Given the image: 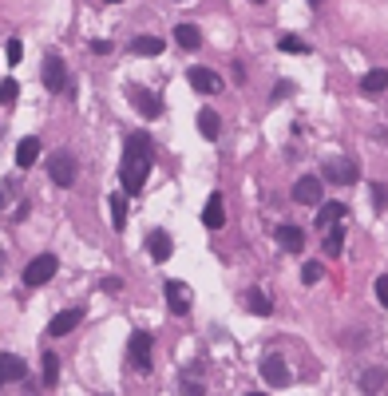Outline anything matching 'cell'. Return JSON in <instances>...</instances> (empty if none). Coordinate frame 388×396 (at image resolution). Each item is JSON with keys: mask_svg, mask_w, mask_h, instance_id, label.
I'll list each match as a JSON object with an SVG mask.
<instances>
[{"mask_svg": "<svg viewBox=\"0 0 388 396\" xmlns=\"http://www.w3.org/2000/svg\"><path fill=\"white\" fill-rule=\"evenodd\" d=\"M151 162H155V151H151V139L139 131V135L127 139V151H123V162H119V183H123V195H139L151 174Z\"/></svg>", "mask_w": 388, "mask_h": 396, "instance_id": "obj_1", "label": "cell"}, {"mask_svg": "<svg viewBox=\"0 0 388 396\" xmlns=\"http://www.w3.org/2000/svg\"><path fill=\"white\" fill-rule=\"evenodd\" d=\"M48 178L60 190H68V186L75 183V159H72V151H52L48 155Z\"/></svg>", "mask_w": 388, "mask_h": 396, "instance_id": "obj_2", "label": "cell"}, {"mask_svg": "<svg viewBox=\"0 0 388 396\" xmlns=\"http://www.w3.org/2000/svg\"><path fill=\"white\" fill-rule=\"evenodd\" d=\"M56 270H60V261H56V254H40V258H32L24 266V285H44L56 277Z\"/></svg>", "mask_w": 388, "mask_h": 396, "instance_id": "obj_3", "label": "cell"}, {"mask_svg": "<svg viewBox=\"0 0 388 396\" xmlns=\"http://www.w3.org/2000/svg\"><path fill=\"white\" fill-rule=\"evenodd\" d=\"M325 183L352 186V183H357V162L345 159V155H333V159H325Z\"/></svg>", "mask_w": 388, "mask_h": 396, "instance_id": "obj_4", "label": "cell"}, {"mask_svg": "<svg viewBox=\"0 0 388 396\" xmlns=\"http://www.w3.org/2000/svg\"><path fill=\"white\" fill-rule=\"evenodd\" d=\"M44 87H48V91H68V63H64V56H56V52L44 56Z\"/></svg>", "mask_w": 388, "mask_h": 396, "instance_id": "obj_5", "label": "cell"}, {"mask_svg": "<svg viewBox=\"0 0 388 396\" xmlns=\"http://www.w3.org/2000/svg\"><path fill=\"white\" fill-rule=\"evenodd\" d=\"M167 310L174 313V317H186L191 313V305H194V294H191V285L186 282H167Z\"/></svg>", "mask_w": 388, "mask_h": 396, "instance_id": "obj_6", "label": "cell"}, {"mask_svg": "<svg viewBox=\"0 0 388 396\" xmlns=\"http://www.w3.org/2000/svg\"><path fill=\"white\" fill-rule=\"evenodd\" d=\"M325 195V183L317 178V174H301L297 183H293V202H301V206H317Z\"/></svg>", "mask_w": 388, "mask_h": 396, "instance_id": "obj_7", "label": "cell"}, {"mask_svg": "<svg viewBox=\"0 0 388 396\" xmlns=\"http://www.w3.org/2000/svg\"><path fill=\"white\" fill-rule=\"evenodd\" d=\"M127 99H131V103L147 115V119H158V115H163V99H158L155 91H151V87L131 84V87H127Z\"/></svg>", "mask_w": 388, "mask_h": 396, "instance_id": "obj_8", "label": "cell"}, {"mask_svg": "<svg viewBox=\"0 0 388 396\" xmlns=\"http://www.w3.org/2000/svg\"><path fill=\"white\" fill-rule=\"evenodd\" d=\"M186 79H191V87H194V91H202V96H218L222 87H226V84H222V75L210 72V68H191Z\"/></svg>", "mask_w": 388, "mask_h": 396, "instance_id": "obj_9", "label": "cell"}, {"mask_svg": "<svg viewBox=\"0 0 388 396\" xmlns=\"http://www.w3.org/2000/svg\"><path fill=\"white\" fill-rule=\"evenodd\" d=\"M131 360H135V369L143 372H151V333H143V329H139V333H131Z\"/></svg>", "mask_w": 388, "mask_h": 396, "instance_id": "obj_10", "label": "cell"}, {"mask_svg": "<svg viewBox=\"0 0 388 396\" xmlns=\"http://www.w3.org/2000/svg\"><path fill=\"white\" fill-rule=\"evenodd\" d=\"M262 376H266L274 388H281V384H290V365H285V357H278V353H269L266 360H262Z\"/></svg>", "mask_w": 388, "mask_h": 396, "instance_id": "obj_11", "label": "cell"}, {"mask_svg": "<svg viewBox=\"0 0 388 396\" xmlns=\"http://www.w3.org/2000/svg\"><path fill=\"white\" fill-rule=\"evenodd\" d=\"M274 238H278V246L281 250H290V254H301L305 250V230L301 226H278V230H274Z\"/></svg>", "mask_w": 388, "mask_h": 396, "instance_id": "obj_12", "label": "cell"}, {"mask_svg": "<svg viewBox=\"0 0 388 396\" xmlns=\"http://www.w3.org/2000/svg\"><path fill=\"white\" fill-rule=\"evenodd\" d=\"M147 254L155 261H167L170 254H174V242H170L167 230H151V234H147Z\"/></svg>", "mask_w": 388, "mask_h": 396, "instance_id": "obj_13", "label": "cell"}, {"mask_svg": "<svg viewBox=\"0 0 388 396\" xmlns=\"http://www.w3.org/2000/svg\"><path fill=\"white\" fill-rule=\"evenodd\" d=\"M80 321H84V310H64V313H56V317L48 321V333L52 337H68Z\"/></svg>", "mask_w": 388, "mask_h": 396, "instance_id": "obj_14", "label": "cell"}, {"mask_svg": "<svg viewBox=\"0 0 388 396\" xmlns=\"http://www.w3.org/2000/svg\"><path fill=\"white\" fill-rule=\"evenodd\" d=\"M24 360L16 353H0V384H13V381H24Z\"/></svg>", "mask_w": 388, "mask_h": 396, "instance_id": "obj_15", "label": "cell"}, {"mask_svg": "<svg viewBox=\"0 0 388 396\" xmlns=\"http://www.w3.org/2000/svg\"><path fill=\"white\" fill-rule=\"evenodd\" d=\"M202 222H207V230H222V226H226V202H222V195H210L207 198Z\"/></svg>", "mask_w": 388, "mask_h": 396, "instance_id": "obj_16", "label": "cell"}, {"mask_svg": "<svg viewBox=\"0 0 388 396\" xmlns=\"http://www.w3.org/2000/svg\"><path fill=\"white\" fill-rule=\"evenodd\" d=\"M345 202H325L321 206V214H317V230L325 234V230H333V226H341V218H345Z\"/></svg>", "mask_w": 388, "mask_h": 396, "instance_id": "obj_17", "label": "cell"}, {"mask_svg": "<svg viewBox=\"0 0 388 396\" xmlns=\"http://www.w3.org/2000/svg\"><path fill=\"white\" fill-rule=\"evenodd\" d=\"M40 159V139L36 135H28V139H20V143H16V167H32V162Z\"/></svg>", "mask_w": 388, "mask_h": 396, "instance_id": "obj_18", "label": "cell"}, {"mask_svg": "<svg viewBox=\"0 0 388 396\" xmlns=\"http://www.w3.org/2000/svg\"><path fill=\"white\" fill-rule=\"evenodd\" d=\"M385 87H388V68H373V72L361 75V91L364 96H380Z\"/></svg>", "mask_w": 388, "mask_h": 396, "instance_id": "obj_19", "label": "cell"}, {"mask_svg": "<svg viewBox=\"0 0 388 396\" xmlns=\"http://www.w3.org/2000/svg\"><path fill=\"white\" fill-rule=\"evenodd\" d=\"M246 310L254 313V317H269V313H274V301H269V294H262V289H246Z\"/></svg>", "mask_w": 388, "mask_h": 396, "instance_id": "obj_20", "label": "cell"}, {"mask_svg": "<svg viewBox=\"0 0 388 396\" xmlns=\"http://www.w3.org/2000/svg\"><path fill=\"white\" fill-rule=\"evenodd\" d=\"M127 52H131V56H163V40L158 36H135L131 44H127Z\"/></svg>", "mask_w": 388, "mask_h": 396, "instance_id": "obj_21", "label": "cell"}, {"mask_svg": "<svg viewBox=\"0 0 388 396\" xmlns=\"http://www.w3.org/2000/svg\"><path fill=\"white\" fill-rule=\"evenodd\" d=\"M385 381H388L385 369H364V372H361V393H364V396H376L380 388H385Z\"/></svg>", "mask_w": 388, "mask_h": 396, "instance_id": "obj_22", "label": "cell"}, {"mask_svg": "<svg viewBox=\"0 0 388 396\" xmlns=\"http://www.w3.org/2000/svg\"><path fill=\"white\" fill-rule=\"evenodd\" d=\"M198 131H202V139H218L222 135V123H218V112H198Z\"/></svg>", "mask_w": 388, "mask_h": 396, "instance_id": "obj_23", "label": "cell"}, {"mask_svg": "<svg viewBox=\"0 0 388 396\" xmlns=\"http://www.w3.org/2000/svg\"><path fill=\"white\" fill-rule=\"evenodd\" d=\"M174 44L186 48V52H194L198 48V28L194 24H174Z\"/></svg>", "mask_w": 388, "mask_h": 396, "instance_id": "obj_24", "label": "cell"}, {"mask_svg": "<svg viewBox=\"0 0 388 396\" xmlns=\"http://www.w3.org/2000/svg\"><path fill=\"white\" fill-rule=\"evenodd\" d=\"M107 206H111V226H115V230H123V226H127V198H123V195H111Z\"/></svg>", "mask_w": 388, "mask_h": 396, "instance_id": "obj_25", "label": "cell"}, {"mask_svg": "<svg viewBox=\"0 0 388 396\" xmlns=\"http://www.w3.org/2000/svg\"><path fill=\"white\" fill-rule=\"evenodd\" d=\"M341 250H345V230L333 226V230H325V254L329 258H341Z\"/></svg>", "mask_w": 388, "mask_h": 396, "instance_id": "obj_26", "label": "cell"}, {"mask_svg": "<svg viewBox=\"0 0 388 396\" xmlns=\"http://www.w3.org/2000/svg\"><path fill=\"white\" fill-rule=\"evenodd\" d=\"M60 381V357H56V353H44V384H56Z\"/></svg>", "mask_w": 388, "mask_h": 396, "instance_id": "obj_27", "label": "cell"}, {"mask_svg": "<svg viewBox=\"0 0 388 396\" xmlns=\"http://www.w3.org/2000/svg\"><path fill=\"white\" fill-rule=\"evenodd\" d=\"M278 48H281V52H293V56H309V44H305L301 36H281Z\"/></svg>", "mask_w": 388, "mask_h": 396, "instance_id": "obj_28", "label": "cell"}, {"mask_svg": "<svg viewBox=\"0 0 388 396\" xmlns=\"http://www.w3.org/2000/svg\"><path fill=\"white\" fill-rule=\"evenodd\" d=\"M16 96H20V84H16V79H4V84H0V107H13Z\"/></svg>", "mask_w": 388, "mask_h": 396, "instance_id": "obj_29", "label": "cell"}, {"mask_svg": "<svg viewBox=\"0 0 388 396\" xmlns=\"http://www.w3.org/2000/svg\"><path fill=\"white\" fill-rule=\"evenodd\" d=\"M321 277H325V266H321V261H305V270H301V282H305V285H317V282H321Z\"/></svg>", "mask_w": 388, "mask_h": 396, "instance_id": "obj_30", "label": "cell"}, {"mask_svg": "<svg viewBox=\"0 0 388 396\" xmlns=\"http://www.w3.org/2000/svg\"><path fill=\"white\" fill-rule=\"evenodd\" d=\"M4 60L20 63V60H24V44H20V40H8V44H4Z\"/></svg>", "mask_w": 388, "mask_h": 396, "instance_id": "obj_31", "label": "cell"}, {"mask_svg": "<svg viewBox=\"0 0 388 396\" xmlns=\"http://www.w3.org/2000/svg\"><path fill=\"white\" fill-rule=\"evenodd\" d=\"M376 301L388 310V273H380V277H376Z\"/></svg>", "mask_w": 388, "mask_h": 396, "instance_id": "obj_32", "label": "cell"}, {"mask_svg": "<svg viewBox=\"0 0 388 396\" xmlns=\"http://www.w3.org/2000/svg\"><path fill=\"white\" fill-rule=\"evenodd\" d=\"M373 206H376V211H385V206H388V195H385V186H380V183H373Z\"/></svg>", "mask_w": 388, "mask_h": 396, "instance_id": "obj_33", "label": "cell"}, {"mask_svg": "<svg viewBox=\"0 0 388 396\" xmlns=\"http://www.w3.org/2000/svg\"><path fill=\"white\" fill-rule=\"evenodd\" d=\"M13 198H16V183H8V186H4V190H0V211H4V206H8Z\"/></svg>", "mask_w": 388, "mask_h": 396, "instance_id": "obj_34", "label": "cell"}, {"mask_svg": "<svg viewBox=\"0 0 388 396\" xmlns=\"http://www.w3.org/2000/svg\"><path fill=\"white\" fill-rule=\"evenodd\" d=\"M91 52H99V56H107V52H111V40H91Z\"/></svg>", "mask_w": 388, "mask_h": 396, "instance_id": "obj_35", "label": "cell"}, {"mask_svg": "<svg viewBox=\"0 0 388 396\" xmlns=\"http://www.w3.org/2000/svg\"><path fill=\"white\" fill-rule=\"evenodd\" d=\"M290 91H293V84H290V79H281V84H278V91H274V99H285Z\"/></svg>", "mask_w": 388, "mask_h": 396, "instance_id": "obj_36", "label": "cell"}, {"mask_svg": "<svg viewBox=\"0 0 388 396\" xmlns=\"http://www.w3.org/2000/svg\"><path fill=\"white\" fill-rule=\"evenodd\" d=\"M182 393H186V396H202V384H194V381H186V384H182Z\"/></svg>", "mask_w": 388, "mask_h": 396, "instance_id": "obj_37", "label": "cell"}, {"mask_svg": "<svg viewBox=\"0 0 388 396\" xmlns=\"http://www.w3.org/2000/svg\"><path fill=\"white\" fill-rule=\"evenodd\" d=\"M0 270H4V250H0Z\"/></svg>", "mask_w": 388, "mask_h": 396, "instance_id": "obj_38", "label": "cell"}, {"mask_svg": "<svg viewBox=\"0 0 388 396\" xmlns=\"http://www.w3.org/2000/svg\"><path fill=\"white\" fill-rule=\"evenodd\" d=\"M250 4H266V0H250Z\"/></svg>", "mask_w": 388, "mask_h": 396, "instance_id": "obj_39", "label": "cell"}, {"mask_svg": "<svg viewBox=\"0 0 388 396\" xmlns=\"http://www.w3.org/2000/svg\"><path fill=\"white\" fill-rule=\"evenodd\" d=\"M107 4H119V0H107Z\"/></svg>", "mask_w": 388, "mask_h": 396, "instance_id": "obj_40", "label": "cell"}, {"mask_svg": "<svg viewBox=\"0 0 388 396\" xmlns=\"http://www.w3.org/2000/svg\"><path fill=\"white\" fill-rule=\"evenodd\" d=\"M250 396H262V393H250Z\"/></svg>", "mask_w": 388, "mask_h": 396, "instance_id": "obj_41", "label": "cell"}]
</instances>
